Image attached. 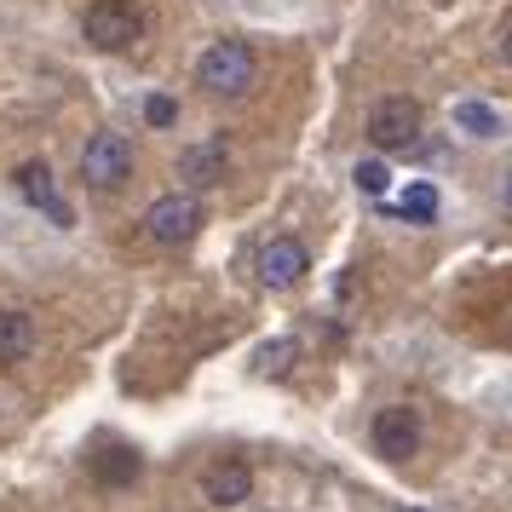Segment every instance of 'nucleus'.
<instances>
[{"label": "nucleus", "instance_id": "nucleus-1", "mask_svg": "<svg viewBox=\"0 0 512 512\" xmlns=\"http://www.w3.org/2000/svg\"><path fill=\"white\" fill-rule=\"evenodd\" d=\"M254 81H259V58H254V47L236 41V35L213 41V47L196 58V87L213 93V98H242Z\"/></svg>", "mask_w": 512, "mask_h": 512}, {"label": "nucleus", "instance_id": "nucleus-2", "mask_svg": "<svg viewBox=\"0 0 512 512\" xmlns=\"http://www.w3.org/2000/svg\"><path fill=\"white\" fill-rule=\"evenodd\" d=\"M81 35L98 52H133L144 41V12L133 0H93L87 18H81Z\"/></svg>", "mask_w": 512, "mask_h": 512}, {"label": "nucleus", "instance_id": "nucleus-3", "mask_svg": "<svg viewBox=\"0 0 512 512\" xmlns=\"http://www.w3.org/2000/svg\"><path fill=\"white\" fill-rule=\"evenodd\" d=\"M420 133H426V121H420V104L415 98H380L369 110V144L380 156H403V150H415Z\"/></svg>", "mask_w": 512, "mask_h": 512}, {"label": "nucleus", "instance_id": "nucleus-4", "mask_svg": "<svg viewBox=\"0 0 512 512\" xmlns=\"http://www.w3.org/2000/svg\"><path fill=\"white\" fill-rule=\"evenodd\" d=\"M202 231V202L196 196H156L150 208H144V236L156 242V248H185L190 236Z\"/></svg>", "mask_w": 512, "mask_h": 512}, {"label": "nucleus", "instance_id": "nucleus-5", "mask_svg": "<svg viewBox=\"0 0 512 512\" xmlns=\"http://www.w3.org/2000/svg\"><path fill=\"white\" fill-rule=\"evenodd\" d=\"M81 179H87V190H121L133 179V144L121 133H93L81 150Z\"/></svg>", "mask_w": 512, "mask_h": 512}, {"label": "nucleus", "instance_id": "nucleus-6", "mask_svg": "<svg viewBox=\"0 0 512 512\" xmlns=\"http://www.w3.org/2000/svg\"><path fill=\"white\" fill-rule=\"evenodd\" d=\"M305 271H311V254H305L294 236H271L265 248H259V282L265 288H300L305 282Z\"/></svg>", "mask_w": 512, "mask_h": 512}, {"label": "nucleus", "instance_id": "nucleus-7", "mask_svg": "<svg viewBox=\"0 0 512 512\" xmlns=\"http://www.w3.org/2000/svg\"><path fill=\"white\" fill-rule=\"evenodd\" d=\"M369 438L386 461H415L420 455V415L415 409H380L369 426Z\"/></svg>", "mask_w": 512, "mask_h": 512}, {"label": "nucleus", "instance_id": "nucleus-8", "mask_svg": "<svg viewBox=\"0 0 512 512\" xmlns=\"http://www.w3.org/2000/svg\"><path fill=\"white\" fill-rule=\"evenodd\" d=\"M202 495H208L213 507H242L248 495H254V466L225 455V461L208 466V478H202Z\"/></svg>", "mask_w": 512, "mask_h": 512}, {"label": "nucleus", "instance_id": "nucleus-9", "mask_svg": "<svg viewBox=\"0 0 512 512\" xmlns=\"http://www.w3.org/2000/svg\"><path fill=\"white\" fill-rule=\"evenodd\" d=\"M12 185H18V196H24V202L47 208L52 225H70V202L52 190V167H47V162H24L18 173H12Z\"/></svg>", "mask_w": 512, "mask_h": 512}, {"label": "nucleus", "instance_id": "nucleus-10", "mask_svg": "<svg viewBox=\"0 0 512 512\" xmlns=\"http://www.w3.org/2000/svg\"><path fill=\"white\" fill-rule=\"evenodd\" d=\"M179 179L185 185H219V179H231V150H225V139L190 144L185 156H179Z\"/></svg>", "mask_w": 512, "mask_h": 512}, {"label": "nucleus", "instance_id": "nucleus-11", "mask_svg": "<svg viewBox=\"0 0 512 512\" xmlns=\"http://www.w3.org/2000/svg\"><path fill=\"white\" fill-rule=\"evenodd\" d=\"M35 351V317L29 311H0V363H24Z\"/></svg>", "mask_w": 512, "mask_h": 512}, {"label": "nucleus", "instance_id": "nucleus-12", "mask_svg": "<svg viewBox=\"0 0 512 512\" xmlns=\"http://www.w3.org/2000/svg\"><path fill=\"white\" fill-rule=\"evenodd\" d=\"M93 478L98 484H133V478H139V455H133L127 443H110V449L93 455Z\"/></svg>", "mask_w": 512, "mask_h": 512}, {"label": "nucleus", "instance_id": "nucleus-13", "mask_svg": "<svg viewBox=\"0 0 512 512\" xmlns=\"http://www.w3.org/2000/svg\"><path fill=\"white\" fill-rule=\"evenodd\" d=\"M300 363V346L294 340H271V346L254 351V374H265V380H277V374H288Z\"/></svg>", "mask_w": 512, "mask_h": 512}, {"label": "nucleus", "instance_id": "nucleus-14", "mask_svg": "<svg viewBox=\"0 0 512 512\" xmlns=\"http://www.w3.org/2000/svg\"><path fill=\"white\" fill-rule=\"evenodd\" d=\"M397 213H409V219H438V190L432 185H409L403 190V202H397Z\"/></svg>", "mask_w": 512, "mask_h": 512}, {"label": "nucleus", "instance_id": "nucleus-15", "mask_svg": "<svg viewBox=\"0 0 512 512\" xmlns=\"http://www.w3.org/2000/svg\"><path fill=\"white\" fill-rule=\"evenodd\" d=\"M455 121H461L466 133H495V127H501V121H495V110H484V104H461V110H455Z\"/></svg>", "mask_w": 512, "mask_h": 512}, {"label": "nucleus", "instance_id": "nucleus-16", "mask_svg": "<svg viewBox=\"0 0 512 512\" xmlns=\"http://www.w3.org/2000/svg\"><path fill=\"white\" fill-rule=\"evenodd\" d=\"M386 179H392V173H386V162H363V167H357V185L369 190V196H380V190H386Z\"/></svg>", "mask_w": 512, "mask_h": 512}, {"label": "nucleus", "instance_id": "nucleus-17", "mask_svg": "<svg viewBox=\"0 0 512 512\" xmlns=\"http://www.w3.org/2000/svg\"><path fill=\"white\" fill-rule=\"evenodd\" d=\"M173 116H179V110H173V98H150V104H144V121H150V127H167Z\"/></svg>", "mask_w": 512, "mask_h": 512}, {"label": "nucleus", "instance_id": "nucleus-18", "mask_svg": "<svg viewBox=\"0 0 512 512\" xmlns=\"http://www.w3.org/2000/svg\"><path fill=\"white\" fill-rule=\"evenodd\" d=\"M501 58H507V64H512V18H507V24H501Z\"/></svg>", "mask_w": 512, "mask_h": 512}, {"label": "nucleus", "instance_id": "nucleus-19", "mask_svg": "<svg viewBox=\"0 0 512 512\" xmlns=\"http://www.w3.org/2000/svg\"><path fill=\"white\" fill-rule=\"evenodd\" d=\"M501 202L512 208V167H507V179H501Z\"/></svg>", "mask_w": 512, "mask_h": 512}]
</instances>
